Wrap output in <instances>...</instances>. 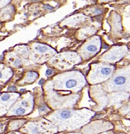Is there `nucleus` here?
<instances>
[{
	"label": "nucleus",
	"instance_id": "f257e3e1",
	"mask_svg": "<svg viewBox=\"0 0 130 134\" xmlns=\"http://www.w3.org/2000/svg\"><path fill=\"white\" fill-rule=\"evenodd\" d=\"M56 88L64 90H73L77 91L80 90L82 86L84 85V78L81 73L72 72L66 73L65 75H59L55 78Z\"/></svg>",
	"mask_w": 130,
	"mask_h": 134
},
{
	"label": "nucleus",
	"instance_id": "1a4fd4ad",
	"mask_svg": "<svg viewBox=\"0 0 130 134\" xmlns=\"http://www.w3.org/2000/svg\"><path fill=\"white\" fill-rule=\"evenodd\" d=\"M33 48L34 49L35 51L39 52L40 54H45L48 52H54V50L51 49L47 45H44L41 44H34L33 46Z\"/></svg>",
	"mask_w": 130,
	"mask_h": 134
},
{
	"label": "nucleus",
	"instance_id": "7ed1b4c3",
	"mask_svg": "<svg viewBox=\"0 0 130 134\" xmlns=\"http://www.w3.org/2000/svg\"><path fill=\"white\" fill-rule=\"evenodd\" d=\"M100 45H101V41L99 38L94 37L82 46L79 52L83 59H89L98 51Z\"/></svg>",
	"mask_w": 130,
	"mask_h": 134
},
{
	"label": "nucleus",
	"instance_id": "ddd939ff",
	"mask_svg": "<svg viewBox=\"0 0 130 134\" xmlns=\"http://www.w3.org/2000/svg\"><path fill=\"white\" fill-rule=\"evenodd\" d=\"M49 111V108L46 106V105H43V106H41L39 107V111L40 114H43V113H45Z\"/></svg>",
	"mask_w": 130,
	"mask_h": 134
},
{
	"label": "nucleus",
	"instance_id": "a211bd4d",
	"mask_svg": "<svg viewBox=\"0 0 130 134\" xmlns=\"http://www.w3.org/2000/svg\"><path fill=\"white\" fill-rule=\"evenodd\" d=\"M16 90H17V88L14 87V86H11V87L8 88V91H16Z\"/></svg>",
	"mask_w": 130,
	"mask_h": 134
},
{
	"label": "nucleus",
	"instance_id": "6e6552de",
	"mask_svg": "<svg viewBox=\"0 0 130 134\" xmlns=\"http://www.w3.org/2000/svg\"><path fill=\"white\" fill-rule=\"evenodd\" d=\"M85 20V17L83 15H78V16H74V17H71L69 19H66L65 24L70 25V26H76L77 24L79 23L83 22V21Z\"/></svg>",
	"mask_w": 130,
	"mask_h": 134
},
{
	"label": "nucleus",
	"instance_id": "6ab92c4d",
	"mask_svg": "<svg viewBox=\"0 0 130 134\" xmlns=\"http://www.w3.org/2000/svg\"><path fill=\"white\" fill-rule=\"evenodd\" d=\"M44 79H41V80H40V81H39V84H40V85H42V84L44 83Z\"/></svg>",
	"mask_w": 130,
	"mask_h": 134
},
{
	"label": "nucleus",
	"instance_id": "4468645a",
	"mask_svg": "<svg viewBox=\"0 0 130 134\" xmlns=\"http://www.w3.org/2000/svg\"><path fill=\"white\" fill-rule=\"evenodd\" d=\"M13 65H14V66H16V67H18V66H20L21 65H22V61H21L19 59H15L14 63H13Z\"/></svg>",
	"mask_w": 130,
	"mask_h": 134
},
{
	"label": "nucleus",
	"instance_id": "39448f33",
	"mask_svg": "<svg viewBox=\"0 0 130 134\" xmlns=\"http://www.w3.org/2000/svg\"><path fill=\"white\" fill-rule=\"evenodd\" d=\"M31 110L27 109L26 107H24L23 106L18 104H16L15 106L13 107L10 111H8V115H16V116H21V115H25L28 111H30Z\"/></svg>",
	"mask_w": 130,
	"mask_h": 134
},
{
	"label": "nucleus",
	"instance_id": "2eb2a0df",
	"mask_svg": "<svg viewBox=\"0 0 130 134\" xmlns=\"http://www.w3.org/2000/svg\"><path fill=\"white\" fill-rule=\"evenodd\" d=\"M10 1L11 0H0V8H3L4 6H6Z\"/></svg>",
	"mask_w": 130,
	"mask_h": 134
},
{
	"label": "nucleus",
	"instance_id": "423d86ee",
	"mask_svg": "<svg viewBox=\"0 0 130 134\" xmlns=\"http://www.w3.org/2000/svg\"><path fill=\"white\" fill-rule=\"evenodd\" d=\"M121 74V75H117L116 76L114 77L112 81L113 85H114L115 87H119V86H123L126 84L127 81H128V77L126 75Z\"/></svg>",
	"mask_w": 130,
	"mask_h": 134
},
{
	"label": "nucleus",
	"instance_id": "0eeeda50",
	"mask_svg": "<svg viewBox=\"0 0 130 134\" xmlns=\"http://www.w3.org/2000/svg\"><path fill=\"white\" fill-rule=\"evenodd\" d=\"M27 131L28 132L30 133H39V132H43V127L39 124V123H35V122H31L28 123L27 125Z\"/></svg>",
	"mask_w": 130,
	"mask_h": 134
},
{
	"label": "nucleus",
	"instance_id": "412c9836",
	"mask_svg": "<svg viewBox=\"0 0 130 134\" xmlns=\"http://www.w3.org/2000/svg\"><path fill=\"white\" fill-rule=\"evenodd\" d=\"M3 58V55H1V56H0V59H2Z\"/></svg>",
	"mask_w": 130,
	"mask_h": 134
},
{
	"label": "nucleus",
	"instance_id": "f8f14e48",
	"mask_svg": "<svg viewBox=\"0 0 130 134\" xmlns=\"http://www.w3.org/2000/svg\"><path fill=\"white\" fill-rule=\"evenodd\" d=\"M38 78V73L36 72H33V71H31V72H28L26 75V77L24 79V82H27V83H31L33 82L35 80Z\"/></svg>",
	"mask_w": 130,
	"mask_h": 134
},
{
	"label": "nucleus",
	"instance_id": "9d476101",
	"mask_svg": "<svg viewBox=\"0 0 130 134\" xmlns=\"http://www.w3.org/2000/svg\"><path fill=\"white\" fill-rule=\"evenodd\" d=\"M14 13V8L12 6H8L6 8H4L0 12V19H8L11 18L12 14Z\"/></svg>",
	"mask_w": 130,
	"mask_h": 134
},
{
	"label": "nucleus",
	"instance_id": "aec40b11",
	"mask_svg": "<svg viewBox=\"0 0 130 134\" xmlns=\"http://www.w3.org/2000/svg\"><path fill=\"white\" fill-rule=\"evenodd\" d=\"M128 117H129V118H130V114H129V115H128Z\"/></svg>",
	"mask_w": 130,
	"mask_h": 134
},
{
	"label": "nucleus",
	"instance_id": "f3484780",
	"mask_svg": "<svg viewBox=\"0 0 130 134\" xmlns=\"http://www.w3.org/2000/svg\"><path fill=\"white\" fill-rule=\"evenodd\" d=\"M4 75H5V73H4V71L0 70V80H2L4 77Z\"/></svg>",
	"mask_w": 130,
	"mask_h": 134
},
{
	"label": "nucleus",
	"instance_id": "dca6fc26",
	"mask_svg": "<svg viewBox=\"0 0 130 134\" xmlns=\"http://www.w3.org/2000/svg\"><path fill=\"white\" fill-rule=\"evenodd\" d=\"M53 74V70L52 69H47V70H46V75L47 76H51Z\"/></svg>",
	"mask_w": 130,
	"mask_h": 134
},
{
	"label": "nucleus",
	"instance_id": "f03ea898",
	"mask_svg": "<svg viewBox=\"0 0 130 134\" xmlns=\"http://www.w3.org/2000/svg\"><path fill=\"white\" fill-rule=\"evenodd\" d=\"M114 67L112 65H93V70L89 75V82L90 83H98L105 81L113 73Z\"/></svg>",
	"mask_w": 130,
	"mask_h": 134
},
{
	"label": "nucleus",
	"instance_id": "9b49d317",
	"mask_svg": "<svg viewBox=\"0 0 130 134\" xmlns=\"http://www.w3.org/2000/svg\"><path fill=\"white\" fill-rule=\"evenodd\" d=\"M95 32H96V29L94 28H87L84 29H82L81 31L78 32V34H79L78 38L79 39H84V38H86L87 36H89Z\"/></svg>",
	"mask_w": 130,
	"mask_h": 134
},
{
	"label": "nucleus",
	"instance_id": "20e7f679",
	"mask_svg": "<svg viewBox=\"0 0 130 134\" xmlns=\"http://www.w3.org/2000/svg\"><path fill=\"white\" fill-rule=\"evenodd\" d=\"M126 52V48H114L109 50L104 55L101 57V60L103 61L108 62H115L118 60L122 58L124 55V53Z\"/></svg>",
	"mask_w": 130,
	"mask_h": 134
}]
</instances>
